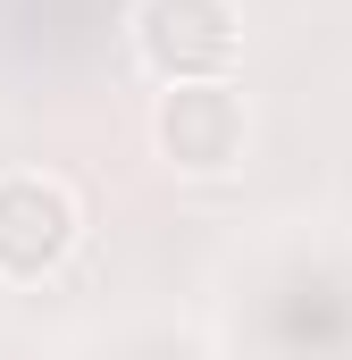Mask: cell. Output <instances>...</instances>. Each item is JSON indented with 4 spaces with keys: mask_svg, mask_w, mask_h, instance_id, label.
Listing matches in <instances>:
<instances>
[{
    "mask_svg": "<svg viewBox=\"0 0 352 360\" xmlns=\"http://www.w3.org/2000/svg\"><path fill=\"white\" fill-rule=\"evenodd\" d=\"M126 42H134V68L151 84H235L244 0H134Z\"/></svg>",
    "mask_w": 352,
    "mask_h": 360,
    "instance_id": "obj_1",
    "label": "cell"
},
{
    "mask_svg": "<svg viewBox=\"0 0 352 360\" xmlns=\"http://www.w3.org/2000/svg\"><path fill=\"white\" fill-rule=\"evenodd\" d=\"M84 243V193L59 168H0V285H42Z\"/></svg>",
    "mask_w": 352,
    "mask_h": 360,
    "instance_id": "obj_2",
    "label": "cell"
},
{
    "mask_svg": "<svg viewBox=\"0 0 352 360\" xmlns=\"http://www.w3.org/2000/svg\"><path fill=\"white\" fill-rule=\"evenodd\" d=\"M151 151L176 176H235L252 151V109L235 84H160L151 92Z\"/></svg>",
    "mask_w": 352,
    "mask_h": 360,
    "instance_id": "obj_3",
    "label": "cell"
}]
</instances>
